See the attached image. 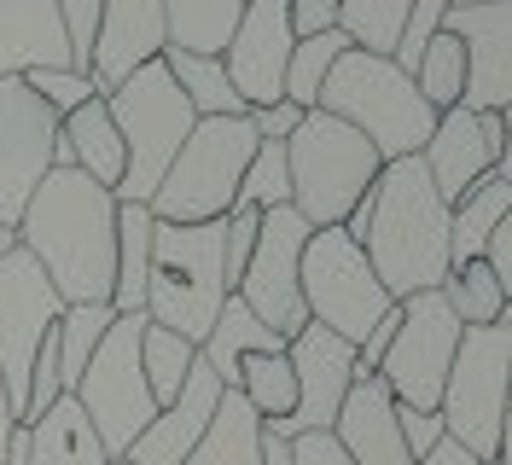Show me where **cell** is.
<instances>
[{
	"instance_id": "obj_1",
	"label": "cell",
	"mask_w": 512,
	"mask_h": 465,
	"mask_svg": "<svg viewBox=\"0 0 512 465\" xmlns=\"http://www.w3.org/2000/svg\"><path fill=\"white\" fill-rule=\"evenodd\" d=\"M18 250L35 256L64 309L111 303L117 279V198L82 169H53L18 216Z\"/></svg>"
},
{
	"instance_id": "obj_2",
	"label": "cell",
	"mask_w": 512,
	"mask_h": 465,
	"mask_svg": "<svg viewBox=\"0 0 512 465\" xmlns=\"http://www.w3.org/2000/svg\"><path fill=\"white\" fill-rule=\"evenodd\" d=\"M355 245L396 303H408L419 291H443L448 204L437 198L419 157H396L379 169V181L367 186V227Z\"/></svg>"
},
{
	"instance_id": "obj_3",
	"label": "cell",
	"mask_w": 512,
	"mask_h": 465,
	"mask_svg": "<svg viewBox=\"0 0 512 465\" xmlns=\"http://www.w3.org/2000/svg\"><path fill=\"white\" fill-rule=\"evenodd\" d=\"M227 221H204V227H152V268H146V320L187 338L192 349L210 338L222 303L233 297L227 285Z\"/></svg>"
},
{
	"instance_id": "obj_4",
	"label": "cell",
	"mask_w": 512,
	"mask_h": 465,
	"mask_svg": "<svg viewBox=\"0 0 512 465\" xmlns=\"http://www.w3.org/2000/svg\"><path fill=\"white\" fill-rule=\"evenodd\" d=\"M315 111H332L338 123H350L384 163L419 157L437 128V111L414 93V76H402L390 59L361 53V47H350L332 64V76L320 82Z\"/></svg>"
},
{
	"instance_id": "obj_5",
	"label": "cell",
	"mask_w": 512,
	"mask_h": 465,
	"mask_svg": "<svg viewBox=\"0 0 512 465\" xmlns=\"http://www.w3.org/2000/svg\"><path fill=\"white\" fill-rule=\"evenodd\" d=\"M256 157V128L251 117H198L181 152L169 163L163 186L152 192V221L169 227H204V221H227L239 181Z\"/></svg>"
},
{
	"instance_id": "obj_6",
	"label": "cell",
	"mask_w": 512,
	"mask_h": 465,
	"mask_svg": "<svg viewBox=\"0 0 512 465\" xmlns=\"http://www.w3.org/2000/svg\"><path fill=\"white\" fill-rule=\"evenodd\" d=\"M105 111H111V123L123 134V152H128L123 186L111 198L117 204H152V192L163 186L181 140L198 123L187 93L175 88V76L163 70V59H152V64H140L128 82H117V88L105 93Z\"/></svg>"
},
{
	"instance_id": "obj_7",
	"label": "cell",
	"mask_w": 512,
	"mask_h": 465,
	"mask_svg": "<svg viewBox=\"0 0 512 465\" xmlns=\"http://www.w3.org/2000/svg\"><path fill=\"white\" fill-rule=\"evenodd\" d=\"M286 169H291V210L320 233V227L350 221L361 192L379 181L384 157L350 123H338L332 111H303L297 134L286 140Z\"/></svg>"
},
{
	"instance_id": "obj_8",
	"label": "cell",
	"mask_w": 512,
	"mask_h": 465,
	"mask_svg": "<svg viewBox=\"0 0 512 465\" xmlns=\"http://www.w3.org/2000/svg\"><path fill=\"white\" fill-rule=\"evenodd\" d=\"M507 396H512V309L501 314L495 326L460 332V349H454V367H448V384H443V402H437V419H443L448 442H460L472 460L495 465Z\"/></svg>"
},
{
	"instance_id": "obj_9",
	"label": "cell",
	"mask_w": 512,
	"mask_h": 465,
	"mask_svg": "<svg viewBox=\"0 0 512 465\" xmlns=\"http://www.w3.org/2000/svg\"><path fill=\"white\" fill-rule=\"evenodd\" d=\"M297 291L315 326H326L332 338H344L361 349V338L396 309V297L379 285V274L367 268V256L344 227H320L303 245V268H297Z\"/></svg>"
},
{
	"instance_id": "obj_10",
	"label": "cell",
	"mask_w": 512,
	"mask_h": 465,
	"mask_svg": "<svg viewBox=\"0 0 512 465\" xmlns=\"http://www.w3.org/2000/svg\"><path fill=\"white\" fill-rule=\"evenodd\" d=\"M140 326H146V314H117L105 343L94 349V361L82 367V384L70 390L76 407L88 413L105 460H123L140 442V431L158 419V402H152L146 372H140Z\"/></svg>"
},
{
	"instance_id": "obj_11",
	"label": "cell",
	"mask_w": 512,
	"mask_h": 465,
	"mask_svg": "<svg viewBox=\"0 0 512 465\" xmlns=\"http://www.w3.org/2000/svg\"><path fill=\"white\" fill-rule=\"evenodd\" d=\"M454 349H460V320L448 314L443 291H419L402 303L396 320V338L384 349L379 378L390 390L396 407H414V413H437L443 402L448 367H454Z\"/></svg>"
},
{
	"instance_id": "obj_12",
	"label": "cell",
	"mask_w": 512,
	"mask_h": 465,
	"mask_svg": "<svg viewBox=\"0 0 512 465\" xmlns=\"http://www.w3.org/2000/svg\"><path fill=\"white\" fill-rule=\"evenodd\" d=\"M309 233L315 227L297 216L291 204L262 210V221H256V250H251V262H245V274H239V291H233L268 332H280L286 343L309 326L303 291H297V268H303Z\"/></svg>"
},
{
	"instance_id": "obj_13",
	"label": "cell",
	"mask_w": 512,
	"mask_h": 465,
	"mask_svg": "<svg viewBox=\"0 0 512 465\" xmlns=\"http://www.w3.org/2000/svg\"><path fill=\"white\" fill-rule=\"evenodd\" d=\"M64 320V297L47 285V274L35 268V256L12 250L0 262V384L6 402L24 425V402H30V367L41 355V338Z\"/></svg>"
},
{
	"instance_id": "obj_14",
	"label": "cell",
	"mask_w": 512,
	"mask_h": 465,
	"mask_svg": "<svg viewBox=\"0 0 512 465\" xmlns=\"http://www.w3.org/2000/svg\"><path fill=\"white\" fill-rule=\"evenodd\" d=\"M59 117L24 82H0V227H18L35 186L53 175Z\"/></svg>"
},
{
	"instance_id": "obj_15",
	"label": "cell",
	"mask_w": 512,
	"mask_h": 465,
	"mask_svg": "<svg viewBox=\"0 0 512 465\" xmlns=\"http://www.w3.org/2000/svg\"><path fill=\"white\" fill-rule=\"evenodd\" d=\"M286 361H291V378H297V407L280 425H262V431L280 436V442H297L309 431H332V419H338V407H344V396L355 384V349L309 320L286 343Z\"/></svg>"
},
{
	"instance_id": "obj_16",
	"label": "cell",
	"mask_w": 512,
	"mask_h": 465,
	"mask_svg": "<svg viewBox=\"0 0 512 465\" xmlns=\"http://www.w3.org/2000/svg\"><path fill=\"white\" fill-rule=\"evenodd\" d=\"M291 0H245L239 24H233V41L222 47V70L233 93L245 99V111H262V105H280L286 99V64H291Z\"/></svg>"
},
{
	"instance_id": "obj_17",
	"label": "cell",
	"mask_w": 512,
	"mask_h": 465,
	"mask_svg": "<svg viewBox=\"0 0 512 465\" xmlns=\"http://www.w3.org/2000/svg\"><path fill=\"white\" fill-rule=\"evenodd\" d=\"M419 163H425V175L437 186V198L454 210L501 163V111H466V105L443 111L437 128H431V140H425V152H419Z\"/></svg>"
},
{
	"instance_id": "obj_18",
	"label": "cell",
	"mask_w": 512,
	"mask_h": 465,
	"mask_svg": "<svg viewBox=\"0 0 512 465\" xmlns=\"http://www.w3.org/2000/svg\"><path fill=\"white\" fill-rule=\"evenodd\" d=\"M443 30L466 47V111H507L512 105V0L489 6H448Z\"/></svg>"
},
{
	"instance_id": "obj_19",
	"label": "cell",
	"mask_w": 512,
	"mask_h": 465,
	"mask_svg": "<svg viewBox=\"0 0 512 465\" xmlns=\"http://www.w3.org/2000/svg\"><path fill=\"white\" fill-rule=\"evenodd\" d=\"M169 30H163V0H99V41H94V76L99 99L128 82L140 64L163 59Z\"/></svg>"
},
{
	"instance_id": "obj_20",
	"label": "cell",
	"mask_w": 512,
	"mask_h": 465,
	"mask_svg": "<svg viewBox=\"0 0 512 465\" xmlns=\"http://www.w3.org/2000/svg\"><path fill=\"white\" fill-rule=\"evenodd\" d=\"M332 442L344 448L350 465H414V454L402 448L396 402H390L379 372H355L350 396H344L338 419H332Z\"/></svg>"
},
{
	"instance_id": "obj_21",
	"label": "cell",
	"mask_w": 512,
	"mask_h": 465,
	"mask_svg": "<svg viewBox=\"0 0 512 465\" xmlns=\"http://www.w3.org/2000/svg\"><path fill=\"white\" fill-rule=\"evenodd\" d=\"M216 407H222V378L204 367V361H192L181 396H175L169 407H158V419L140 431V442L128 448L123 460H134V465H181L192 448H198V436L210 431Z\"/></svg>"
},
{
	"instance_id": "obj_22",
	"label": "cell",
	"mask_w": 512,
	"mask_h": 465,
	"mask_svg": "<svg viewBox=\"0 0 512 465\" xmlns=\"http://www.w3.org/2000/svg\"><path fill=\"white\" fill-rule=\"evenodd\" d=\"M35 70H76L53 0H0V82H24Z\"/></svg>"
},
{
	"instance_id": "obj_23",
	"label": "cell",
	"mask_w": 512,
	"mask_h": 465,
	"mask_svg": "<svg viewBox=\"0 0 512 465\" xmlns=\"http://www.w3.org/2000/svg\"><path fill=\"white\" fill-rule=\"evenodd\" d=\"M59 140L70 146V163H76L94 186H105V192L123 186L128 152H123V134H117V123H111V111H105V99H88L82 111L59 117Z\"/></svg>"
},
{
	"instance_id": "obj_24",
	"label": "cell",
	"mask_w": 512,
	"mask_h": 465,
	"mask_svg": "<svg viewBox=\"0 0 512 465\" xmlns=\"http://www.w3.org/2000/svg\"><path fill=\"white\" fill-rule=\"evenodd\" d=\"M251 355H286V338L268 332L239 297H227L222 314H216V326H210V338L198 343V361L222 378V390H233L239 384V361H251Z\"/></svg>"
},
{
	"instance_id": "obj_25",
	"label": "cell",
	"mask_w": 512,
	"mask_h": 465,
	"mask_svg": "<svg viewBox=\"0 0 512 465\" xmlns=\"http://www.w3.org/2000/svg\"><path fill=\"white\" fill-rule=\"evenodd\" d=\"M30 465H105V448L76 396H59L30 425Z\"/></svg>"
},
{
	"instance_id": "obj_26",
	"label": "cell",
	"mask_w": 512,
	"mask_h": 465,
	"mask_svg": "<svg viewBox=\"0 0 512 465\" xmlns=\"http://www.w3.org/2000/svg\"><path fill=\"white\" fill-rule=\"evenodd\" d=\"M181 465H262V419L239 390H222V407L210 419V431L198 436Z\"/></svg>"
},
{
	"instance_id": "obj_27",
	"label": "cell",
	"mask_w": 512,
	"mask_h": 465,
	"mask_svg": "<svg viewBox=\"0 0 512 465\" xmlns=\"http://www.w3.org/2000/svg\"><path fill=\"white\" fill-rule=\"evenodd\" d=\"M152 210L117 204V279H111V314H146V268H152Z\"/></svg>"
},
{
	"instance_id": "obj_28",
	"label": "cell",
	"mask_w": 512,
	"mask_h": 465,
	"mask_svg": "<svg viewBox=\"0 0 512 465\" xmlns=\"http://www.w3.org/2000/svg\"><path fill=\"white\" fill-rule=\"evenodd\" d=\"M512 210V186L501 175H489L478 181L454 210H448V268H460V262H478L483 245H489V233L507 221Z\"/></svg>"
},
{
	"instance_id": "obj_29",
	"label": "cell",
	"mask_w": 512,
	"mask_h": 465,
	"mask_svg": "<svg viewBox=\"0 0 512 465\" xmlns=\"http://www.w3.org/2000/svg\"><path fill=\"white\" fill-rule=\"evenodd\" d=\"M245 0H163V30L169 47L181 53H204V59H222V47L233 41Z\"/></svg>"
},
{
	"instance_id": "obj_30",
	"label": "cell",
	"mask_w": 512,
	"mask_h": 465,
	"mask_svg": "<svg viewBox=\"0 0 512 465\" xmlns=\"http://www.w3.org/2000/svg\"><path fill=\"white\" fill-rule=\"evenodd\" d=\"M163 70L175 76V88L187 93L192 117H245V99L233 93L222 59H204V53H181V47H163Z\"/></svg>"
},
{
	"instance_id": "obj_31",
	"label": "cell",
	"mask_w": 512,
	"mask_h": 465,
	"mask_svg": "<svg viewBox=\"0 0 512 465\" xmlns=\"http://www.w3.org/2000/svg\"><path fill=\"white\" fill-rule=\"evenodd\" d=\"M443 303L448 314L460 320V332H478V326H495L501 314H507V297H501V285L489 274V262H460V268H448L443 279Z\"/></svg>"
},
{
	"instance_id": "obj_32",
	"label": "cell",
	"mask_w": 512,
	"mask_h": 465,
	"mask_svg": "<svg viewBox=\"0 0 512 465\" xmlns=\"http://www.w3.org/2000/svg\"><path fill=\"white\" fill-rule=\"evenodd\" d=\"M408 6L414 0H338V30L350 47L390 59L402 41V24H408Z\"/></svg>"
},
{
	"instance_id": "obj_33",
	"label": "cell",
	"mask_w": 512,
	"mask_h": 465,
	"mask_svg": "<svg viewBox=\"0 0 512 465\" xmlns=\"http://www.w3.org/2000/svg\"><path fill=\"white\" fill-rule=\"evenodd\" d=\"M414 93L443 117V111H454L460 99H466V47L454 41V35H431V47L419 53L414 64Z\"/></svg>"
},
{
	"instance_id": "obj_34",
	"label": "cell",
	"mask_w": 512,
	"mask_h": 465,
	"mask_svg": "<svg viewBox=\"0 0 512 465\" xmlns=\"http://www.w3.org/2000/svg\"><path fill=\"white\" fill-rule=\"evenodd\" d=\"M192 361H198V349L187 338H175V332H163V326H140V372H146V390H152V402L169 407L181 396V384H187Z\"/></svg>"
},
{
	"instance_id": "obj_35",
	"label": "cell",
	"mask_w": 512,
	"mask_h": 465,
	"mask_svg": "<svg viewBox=\"0 0 512 465\" xmlns=\"http://www.w3.org/2000/svg\"><path fill=\"white\" fill-rule=\"evenodd\" d=\"M233 390L251 402V413L262 425H280L297 407V378H291L286 355H251V361H239V384Z\"/></svg>"
},
{
	"instance_id": "obj_36",
	"label": "cell",
	"mask_w": 512,
	"mask_h": 465,
	"mask_svg": "<svg viewBox=\"0 0 512 465\" xmlns=\"http://www.w3.org/2000/svg\"><path fill=\"white\" fill-rule=\"evenodd\" d=\"M111 303H82V309H64L59 320V384L64 396L82 384V367L94 361V349L105 343V332H111Z\"/></svg>"
},
{
	"instance_id": "obj_37",
	"label": "cell",
	"mask_w": 512,
	"mask_h": 465,
	"mask_svg": "<svg viewBox=\"0 0 512 465\" xmlns=\"http://www.w3.org/2000/svg\"><path fill=\"white\" fill-rule=\"evenodd\" d=\"M350 53V41L344 30H326V35H309V41H297L291 47V64H286V99L297 111H315L320 99V82L332 76V64Z\"/></svg>"
},
{
	"instance_id": "obj_38",
	"label": "cell",
	"mask_w": 512,
	"mask_h": 465,
	"mask_svg": "<svg viewBox=\"0 0 512 465\" xmlns=\"http://www.w3.org/2000/svg\"><path fill=\"white\" fill-rule=\"evenodd\" d=\"M291 204V169H286V140H256V157L251 169H245V181H239V198H233V210H280Z\"/></svg>"
},
{
	"instance_id": "obj_39",
	"label": "cell",
	"mask_w": 512,
	"mask_h": 465,
	"mask_svg": "<svg viewBox=\"0 0 512 465\" xmlns=\"http://www.w3.org/2000/svg\"><path fill=\"white\" fill-rule=\"evenodd\" d=\"M24 88H30L53 117H70V111H82L88 99H99L94 76H76V70H35V76H24Z\"/></svg>"
},
{
	"instance_id": "obj_40",
	"label": "cell",
	"mask_w": 512,
	"mask_h": 465,
	"mask_svg": "<svg viewBox=\"0 0 512 465\" xmlns=\"http://www.w3.org/2000/svg\"><path fill=\"white\" fill-rule=\"evenodd\" d=\"M53 6H59L64 41H70V64H76V76H88L99 41V0H53Z\"/></svg>"
},
{
	"instance_id": "obj_41",
	"label": "cell",
	"mask_w": 512,
	"mask_h": 465,
	"mask_svg": "<svg viewBox=\"0 0 512 465\" xmlns=\"http://www.w3.org/2000/svg\"><path fill=\"white\" fill-rule=\"evenodd\" d=\"M396 425H402V448L414 454V460H425L437 442H448L443 419L437 413H414V407H396Z\"/></svg>"
},
{
	"instance_id": "obj_42",
	"label": "cell",
	"mask_w": 512,
	"mask_h": 465,
	"mask_svg": "<svg viewBox=\"0 0 512 465\" xmlns=\"http://www.w3.org/2000/svg\"><path fill=\"white\" fill-rule=\"evenodd\" d=\"M286 12H291V35H297V41L338 30V0H291Z\"/></svg>"
},
{
	"instance_id": "obj_43",
	"label": "cell",
	"mask_w": 512,
	"mask_h": 465,
	"mask_svg": "<svg viewBox=\"0 0 512 465\" xmlns=\"http://www.w3.org/2000/svg\"><path fill=\"white\" fill-rule=\"evenodd\" d=\"M483 262H489V274H495V285H501V297H507V309H512V210H507V221L489 233Z\"/></svg>"
},
{
	"instance_id": "obj_44",
	"label": "cell",
	"mask_w": 512,
	"mask_h": 465,
	"mask_svg": "<svg viewBox=\"0 0 512 465\" xmlns=\"http://www.w3.org/2000/svg\"><path fill=\"white\" fill-rule=\"evenodd\" d=\"M256 128V140H291L297 134V123H303V111L291 105V99H280V105H262V111H245Z\"/></svg>"
},
{
	"instance_id": "obj_45",
	"label": "cell",
	"mask_w": 512,
	"mask_h": 465,
	"mask_svg": "<svg viewBox=\"0 0 512 465\" xmlns=\"http://www.w3.org/2000/svg\"><path fill=\"white\" fill-rule=\"evenodd\" d=\"M291 465H350L344 460V448L332 442V431H309L291 442Z\"/></svg>"
},
{
	"instance_id": "obj_46",
	"label": "cell",
	"mask_w": 512,
	"mask_h": 465,
	"mask_svg": "<svg viewBox=\"0 0 512 465\" xmlns=\"http://www.w3.org/2000/svg\"><path fill=\"white\" fill-rule=\"evenodd\" d=\"M414 465H483V460H472L460 442H437V448H431L425 460H414Z\"/></svg>"
},
{
	"instance_id": "obj_47",
	"label": "cell",
	"mask_w": 512,
	"mask_h": 465,
	"mask_svg": "<svg viewBox=\"0 0 512 465\" xmlns=\"http://www.w3.org/2000/svg\"><path fill=\"white\" fill-rule=\"evenodd\" d=\"M495 175L512 186V105L501 111V163H495Z\"/></svg>"
},
{
	"instance_id": "obj_48",
	"label": "cell",
	"mask_w": 512,
	"mask_h": 465,
	"mask_svg": "<svg viewBox=\"0 0 512 465\" xmlns=\"http://www.w3.org/2000/svg\"><path fill=\"white\" fill-rule=\"evenodd\" d=\"M12 431H18V413L6 402V384H0V465H6V448H12Z\"/></svg>"
},
{
	"instance_id": "obj_49",
	"label": "cell",
	"mask_w": 512,
	"mask_h": 465,
	"mask_svg": "<svg viewBox=\"0 0 512 465\" xmlns=\"http://www.w3.org/2000/svg\"><path fill=\"white\" fill-rule=\"evenodd\" d=\"M6 465H30V425L12 431V448H6Z\"/></svg>"
},
{
	"instance_id": "obj_50",
	"label": "cell",
	"mask_w": 512,
	"mask_h": 465,
	"mask_svg": "<svg viewBox=\"0 0 512 465\" xmlns=\"http://www.w3.org/2000/svg\"><path fill=\"white\" fill-rule=\"evenodd\" d=\"M495 465H512V396H507V419H501V448H495Z\"/></svg>"
},
{
	"instance_id": "obj_51",
	"label": "cell",
	"mask_w": 512,
	"mask_h": 465,
	"mask_svg": "<svg viewBox=\"0 0 512 465\" xmlns=\"http://www.w3.org/2000/svg\"><path fill=\"white\" fill-rule=\"evenodd\" d=\"M12 250H18V227H0V262H6Z\"/></svg>"
},
{
	"instance_id": "obj_52",
	"label": "cell",
	"mask_w": 512,
	"mask_h": 465,
	"mask_svg": "<svg viewBox=\"0 0 512 465\" xmlns=\"http://www.w3.org/2000/svg\"><path fill=\"white\" fill-rule=\"evenodd\" d=\"M454 6H489V0H454Z\"/></svg>"
},
{
	"instance_id": "obj_53",
	"label": "cell",
	"mask_w": 512,
	"mask_h": 465,
	"mask_svg": "<svg viewBox=\"0 0 512 465\" xmlns=\"http://www.w3.org/2000/svg\"><path fill=\"white\" fill-rule=\"evenodd\" d=\"M105 465H134V460H105Z\"/></svg>"
}]
</instances>
